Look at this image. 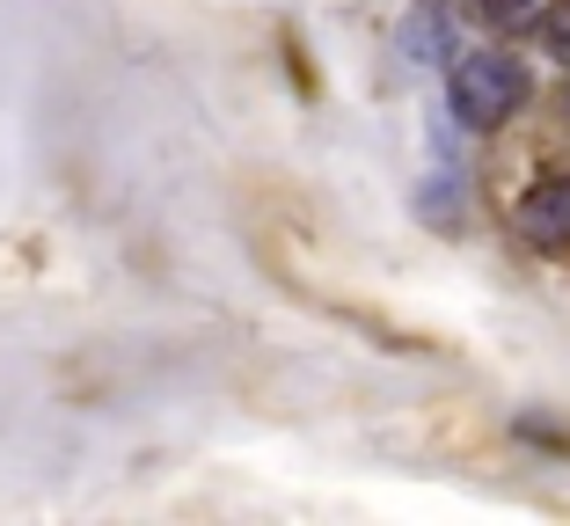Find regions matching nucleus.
Returning a JSON list of instances; mask_svg holds the SVG:
<instances>
[{
  "instance_id": "nucleus-1",
  "label": "nucleus",
  "mask_w": 570,
  "mask_h": 526,
  "mask_svg": "<svg viewBox=\"0 0 570 526\" xmlns=\"http://www.w3.org/2000/svg\"><path fill=\"white\" fill-rule=\"evenodd\" d=\"M446 96H453V118L461 125L490 132V125H504L527 102V67L504 59V51H461L446 73Z\"/></svg>"
},
{
  "instance_id": "nucleus-2",
  "label": "nucleus",
  "mask_w": 570,
  "mask_h": 526,
  "mask_svg": "<svg viewBox=\"0 0 570 526\" xmlns=\"http://www.w3.org/2000/svg\"><path fill=\"white\" fill-rule=\"evenodd\" d=\"M520 235L534 249H563L570 241V169H549L520 190Z\"/></svg>"
},
{
  "instance_id": "nucleus-3",
  "label": "nucleus",
  "mask_w": 570,
  "mask_h": 526,
  "mask_svg": "<svg viewBox=\"0 0 570 526\" xmlns=\"http://www.w3.org/2000/svg\"><path fill=\"white\" fill-rule=\"evenodd\" d=\"M469 8H475V22L498 30V37H520V30H534V22H541L534 0H469Z\"/></svg>"
},
{
  "instance_id": "nucleus-4",
  "label": "nucleus",
  "mask_w": 570,
  "mask_h": 526,
  "mask_svg": "<svg viewBox=\"0 0 570 526\" xmlns=\"http://www.w3.org/2000/svg\"><path fill=\"white\" fill-rule=\"evenodd\" d=\"M534 30H541V51H549L556 67L570 73V0H556V8H549V16L534 22Z\"/></svg>"
},
{
  "instance_id": "nucleus-5",
  "label": "nucleus",
  "mask_w": 570,
  "mask_h": 526,
  "mask_svg": "<svg viewBox=\"0 0 570 526\" xmlns=\"http://www.w3.org/2000/svg\"><path fill=\"white\" fill-rule=\"evenodd\" d=\"M563 118H570V81H563Z\"/></svg>"
}]
</instances>
